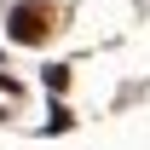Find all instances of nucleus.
<instances>
[{
    "label": "nucleus",
    "instance_id": "nucleus-1",
    "mask_svg": "<svg viewBox=\"0 0 150 150\" xmlns=\"http://www.w3.org/2000/svg\"><path fill=\"white\" fill-rule=\"evenodd\" d=\"M52 35V6H18L12 12V40H46Z\"/></svg>",
    "mask_w": 150,
    "mask_h": 150
}]
</instances>
